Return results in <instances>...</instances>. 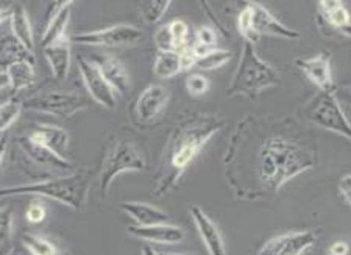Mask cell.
I'll list each match as a JSON object with an SVG mask.
<instances>
[{
  "mask_svg": "<svg viewBox=\"0 0 351 255\" xmlns=\"http://www.w3.org/2000/svg\"><path fill=\"white\" fill-rule=\"evenodd\" d=\"M248 121H250V116H248ZM237 129L245 135L239 126ZM247 129L252 133V137L258 141V143L252 141L250 151H253V155L239 157L242 163L245 162L250 166L254 177V186L248 199H256V197L267 195V192H271V195L280 192L287 182L314 168V151L303 144L300 138L291 137L287 132H281V130L261 135L254 132V129Z\"/></svg>",
  "mask_w": 351,
  "mask_h": 255,
  "instance_id": "obj_1",
  "label": "cell"
},
{
  "mask_svg": "<svg viewBox=\"0 0 351 255\" xmlns=\"http://www.w3.org/2000/svg\"><path fill=\"white\" fill-rule=\"evenodd\" d=\"M225 126V119L216 115L189 113L173 127L162 151L160 171L156 175V197H162L172 190L194 158Z\"/></svg>",
  "mask_w": 351,
  "mask_h": 255,
  "instance_id": "obj_2",
  "label": "cell"
},
{
  "mask_svg": "<svg viewBox=\"0 0 351 255\" xmlns=\"http://www.w3.org/2000/svg\"><path fill=\"white\" fill-rule=\"evenodd\" d=\"M27 195L47 197V199H53L63 203V206L71 207L75 212H83L89 196V177L86 173L82 171L47 179L43 180V182L8 186V188L0 190V197Z\"/></svg>",
  "mask_w": 351,
  "mask_h": 255,
  "instance_id": "obj_3",
  "label": "cell"
},
{
  "mask_svg": "<svg viewBox=\"0 0 351 255\" xmlns=\"http://www.w3.org/2000/svg\"><path fill=\"white\" fill-rule=\"evenodd\" d=\"M280 83V74L267 61L258 55L254 44L243 43L241 60L237 63L231 83L226 88L228 96H245L254 100L264 89L276 87Z\"/></svg>",
  "mask_w": 351,
  "mask_h": 255,
  "instance_id": "obj_4",
  "label": "cell"
},
{
  "mask_svg": "<svg viewBox=\"0 0 351 255\" xmlns=\"http://www.w3.org/2000/svg\"><path fill=\"white\" fill-rule=\"evenodd\" d=\"M145 157L132 141H112L106 151L104 162H101L99 174V190L101 196H108V191L117 175L123 173H141L145 171Z\"/></svg>",
  "mask_w": 351,
  "mask_h": 255,
  "instance_id": "obj_5",
  "label": "cell"
},
{
  "mask_svg": "<svg viewBox=\"0 0 351 255\" xmlns=\"http://www.w3.org/2000/svg\"><path fill=\"white\" fill-rule=\"evenodd\" d=\"M303 115L315 126L341 135L345 140L351 138L350 122L342 110L336 91H320L304 107Z\"/></svg>",
  "mask_w": 351,
  "mask_h": 255,
  "instance_id": "obj_6",
  "label": "cell"
},
{
  "mask_svg": "<svg viewBox=\"0 0 351 255\" xmlns=\"http://www.w3.org/2000/svg\"><path fill=\"white\" fill-rule=\"evenodd\" d=\"M22 107L27 110L45 113L58 118H71L77 115L78 111L84 110L88 107L86 99L83 96L72 91H45L32 96V98L22 102Z\"/></svg>",
  "mask_w": 351,
  "mask_h": 255,
  "instance_id": "obj_7",
  "label": "cell"
},
{
  "mask_svg": "<svg viewBox=\"0 0 351 255\" xmlns=\"http://www.w3.org/2000/svg\"><path fill=\"white\" fill-rule=\"evenodd\" d=\"M143 39V32L138 27L130 24H117L112 27L101 28V30L84 32L73 35L71 41L83 46L97 47H123L133 46Z\"/></svg>",
  "mask_w": 351,
  "mask_h": 255,
  "instance_id": "obj_8",
  "label": "cell"
},
{
  "mask_svg": "<svg viewBox=\"0 0 351 255\" xmlns=\"http://www.w3.org/2000/svg\"><path fill=\"white\" fill-rule=\"evenodd\" d=\"M78 71L82 74L83 83L86 87L88 93L99 105L104 107L106 110H116L117 107V96L108 82L101 77L100 71L95 67V65L89 58L84 56H78Z\"/></svg>",
  "mask_w": 351,
  "mask_h": 255,
  "instance_id": "obj_9",
  "label": "cell"
},
{
  "mask_svg": "<svg viewBox=\"0 0 351 255\" xmlns=\"http://www.w3.org/2000/svg\"><path fill=\"white\" fill-rule=\"evenodd\" d=\"M317 241V235L311 230L291 232L270 238L259 249L258 255H302L313 249Z\"/></svg>",
  "mask_w": 351,
  "mask_h": 255,
  "instance_id": "obj_10",
  "label": "cell"
},
{
  "mask_svg": "<svg viewBox=\"0 0 351 255\" xmlns=\"http://www.w3.org/2000/svg\"><path fill=\"white\" fill-rule=\"evenodd\" d=\"M171 99V93L164 85L147 87L134 104V118L141 124H150L162 115Z\"/></svg>",
  "mask_w": 351,
  "mask_h": 255,
  "instance_id": "obj_11",
  "label": "cell"
},
{
  "mask_svg": "<svg viewBox=\"0 0 351 255\" xmlns=\"http://www.w3.org/2000/svg\"><path fill=\"white\" fill-rule=\"evenodd\" d=\"M248 7H250L252 11L253 33L258 38L261 35H269L293 41V39H300V36H302L300 32L293 30V28H289L287 25L282 24L280 19H276L264 5L258 2H248Z\"/></svg>",
  "mask_w": 351,
  "mask_h": 255,
  "instance_id": "obj_12",
  "label": "cell"
},
{
  "mask_svg": "<svg viewBox=\"0 0 351 255\" xmlns=\"http://www.w3.org/2000/svg\"><path fill=\"white\" fill-rule=\"evenodd\" d=\"M295 65L320 91H336L332 82L330 54L320 52L309 58H298L295 60Z\"/></svg>",
  "mask_w": 351,
  "mask_h": 255,
  "instance_id": "obj_13",
  "label": "cell"
},
{
  "mask_svg": "<svg viewBox=\"0 0 351 255\" xmlns=\"http://www.w3.org/2000/svg\"><path fill=\"white\" fill-rule=\"evenodd\" d=\"M18 146L19 149L24 152L25 157H28L33 163L44 169L69 171V169L73 168V163L69 160V158H61L60 155H56L55 152L47 149L45 146L39 144L38 141L32 140L28 135L18 138Z\"/></svg>",
  "mask_w": 351,
  "mask_h": 255,
  "instance_id": "obj_14",
  "label": "cell"
},
{
  "mask_svg": "<svg viewBox=\"0 0 351 255\" xmlns=\"http://www.w3.org/2000/svg\"><path fill=\"white\" fill-rule=\"evenodd\" d=\"M90 61L100 71L101 77L108 82L110 87L114 89L116 94H125L130 89V77L125 66L116 56L110 54H93Z\"/></svg>",
  "mask_w": 351,
  "mask_h": 255,
  "instance_id": "obj_15",
  "label": "cell"
},
{
  "mask_svg": "<svg viewBox=\"0 0 351 255\" xmlns=\"http://www.w3.org/2000/svg\"><path fill=\"white\" fill-rule=\"evenodd\" d=\"M189 212L195 223L198 235H200L203 245L208 249L209 255H226L225 241L216 223L203 212L202 207L192 206Z\"/></svg>",
  "mask_w": 351,
  "mask_h": 255,
  "instance_id": "obj_16",
  "label": "cell"
},
{
  "mask_svg": "<svg viewBox=\"0 0 351 255\" xmlns=\"http://www.w3.org/2000/svg\"><path fill=\"white\" fill-rule=\"evenodd\" d=\"M72 3V0H67V2L61 0V2H52L49 5L47 24H45L41 38L43 49L47 47L49 44L55 43L58 38L66 35V28L71 21Z\"/></svg>",
  "mask_w": 351,
  "mask_h": 255,
  "instance_id": "obj_17",
  "label": "cell"
},
{
  "mask_svg": "<svg viewBox=\"0 0 351 255\" xmlns=\"http://www.w3.org/2000/svg\"><path fill=\"white\" fill-rule=\"evenodd\" d=\"M44 56L47 60L52 71V76L56 80H66L69 76L72 65V41L67 35L56 39L55 43L44 47Z\"/></svg>",
  "mask_w": 351,
  "mask_h": 255,
  "instance_id": "obj_18",
  "label": "cell"
},
{
  "mask_svg": "<svg viewBox=\"0 0 351 255\" xmlns=\"http://www.w3.org/2000/svg\"><path fill=\"white\" fill-rule=\"evenodd\" d=\"M128 234L138 238V240L156 243V245H180L184 240V230L169 223L149 225V228L130 225Z\"/></svg>",
  "mask_w": 351,
  "mask_h": 255,
  "instance_id": "obj_19",
  "label": "cell"
},
{
  "mask_svg": "<svg viewBox=\"0 0 351 255\" xmlns=\"http://www.w3.org/2000/svg\"><path fill=\"white\" fill-rule=\"evenodd\" d=\"M28 137L55 152L61 158H67V152H69V133L64 129L50 126V124H36L32 129V132L28 133Z\"/></svg>",
  "mask_w": 351,
  "mask_h": 255,
  "instance_id": "obj_20",
  "label": "cell"
},
{
  "mask_svg": "<svg viewBox=\"0 0 351 255\" xmlns=\"http://www.w3.org/2000/svg\"><path fill=\"white\" fill-rule=\"evenodd\" d=\"M119 208H121L122 212H125L130 218L134 219L136 225H141V228H149V225L169 223V214L166 212H162L161 208L150 206V203L147 202H121L119 203Z\"/></svg>",
  "mask_w": 351,
  "mask_h": 255,
  "instance_id": "obj_21",
  "label": "cell"
},
{
  "mask_svg": "<svg viewBox=\"0 0 351 255\" xmlns=\"http://www.w3.org/2000/svg\"><path fill=\"white\" fill-rule=\"evenodd\" d=\"M320 18H324L325 22L334 30L342 33L345 38H350V13L345 8L342 2L337 0H320Z\"/></svg>",
  "mask_w": 351,
  "mask_h": 255,
  "instance_id": "obj_22",
  "label": "cell"
},
{
  "mask_svg": "<svg viewBox=\"0 0 351 255\" xmlns=\"http://www.w3.org/2000/svg\"><path fill=\"white\" fill-rule=\"evenodd\" d=\"M10 25H11V35H13L18 41L24 46L28 52L35 55V36H33V28L28 19L27 10L18 5L11 11L10 16Z\"/></svg>",
  "mask_w": 351,
  "mask_h": 255,
  "instance_id": "obj_23",
  "label": "cell"
},
{
  "mask_svg": "<svg viewBox=\"0 0 351 255\" xmlns=\"http://www.w3.org/2000/svg\"><path fill=\"white\" fill-rule=\"evenodd\" d=\"M18 61H33L35 63V56L28 52L13 35L0 38V69L3 67V71H7L11 65L18 63Z\"/></svg>",
  "mask_w": 351,
  "mask_h": 255,
  "instance_id": "obj_24",
  "label": "cell"
},
{
  "mask_svg": "<svg viewBox=\"0 0 351 255\" xmlns=\"http://www.w3.org/2000/svg\"><path fill=\"white\" fill-rule=\"evenodd\" d=\"M7 74L10 77L11 91L19 93L22 89L32 87V85L35 83V63H33V61H18V63L11 65L8 67Z\"/></svg>",
  "mask_w": 351,
  "mask_h": 255,
  "instance_id": "obj_25",
  "label": "cell"
},
{
  "mask_svg": "<svg viewBox=\"0 0 351 255\" xmlns=\"http://www.w3.org/2000/svg\"><path fill=\"white\" fill-rule=\"evenodd\" d=\"M181 72L178 52H158L154 63V74L158 78L167 80Z\"/></svg>",
  "mask_w": 351,
  "mask_h": 255,
  "instance_id": "obj_26",
  "label": "cell"
},
{
  "mask_svg": "<svg viewBox=\"0 0 351 255\" xmlns=\"http://www.w3.org/2000/svg\"><path fill=\"white\" fill-rule=\"evenodd\" d=\"M171 5V0H143L138 2V10L147 24H158Z\"/></svg>",
  "mask_w": 351,
  "mask_h": 255,
  "instance_id": "obj_27",
  "label": "cell"
},
{
  "mask_svg": "<svg viewBox=\"0 0 351 255\" xmlns=\"http://www.w3.org/2000/svg\"><path fill=\"white\" fill-rule=\"evenodd\" d=\"M22 246L27 247L33 255H58V247L49 238L36 234L22 235Z\"/></svg>",
  "mask_w": 351,
  "mask_h": 255,
  "instance_id": "obj_28",
  "label": "cell"
},
{
  "mask_svg": "<svg viewBox=\"0 0 351 255\" xmlns=\"http://www.w3.org/2000/svg\"><path fill=\"white\" fill-rule=\"evenodd\" d=\"M233 58V52L231 50H223V49H213L211 52H208L206 55L197 58L195 67L202 71H213V69H219L223 65L228 63V61Z\"/></svg>",
  "mask_w": 351,
  "mask_h": 255,
  "instance_id": "obj_29",
  "label": "cell"
},
{
  "mask_svg": "<svg viewBox=\"0 0 351 255\" xmlns=\"http://www.w3.org/2000/svg\"><path fill=\"white\" fill-rule=\"evenodd\" d=\"M22 109L24 107H22V102L18 99H10L0 105V133L7 132L18 121Z\"/></svg>",
  "mask_w": 351,
  "mask_h": 255,
  "instance_id": "obj_30",
  "label": "cell"
},
{
  "mask_svg": "<svg viewBox=\"0 0 351 255\" xmlns=\"http://www.w3.org/2000/svg\"><path fill=\"white\" fill-rule=\"evenodd\" d=\"M169 33H171L172 43L175 52H181V50L189 47L188 39H189V25L186 24L183 19H175L167 24Z\"/></svg>",
  "mask_w": 351,
  "mask_h": 255,
  "instance_id": "obj_31",
  "label": "cell"
},
{
  "mask_svg": "<svg viewBox=\"0 0 351 255\" xmlns=\"http://www.w3.org/2000/svg\"><path fill=\"white\" fill-rule=\"evenodd\" d=\"M14 230L13 210L10 207L0 208V246L10 245Z\"/></svg>",
  "mask_w": 351,
  "mask_h": 255,
  "instance_id": "obj_32",
  "label": "cell"
},
{
  "mask_svg": "<svg viewBox=\"0 0 351 255\" xmlns=\"http://www.w3.org/2000/svg\"><path fill=\"white\" fill-rule=\"evenodd\" d=\"M237 28H239L241 35L247 43L254 44L258 41V36L254 35L252 28V11H250V7H248V3L239 13V18H237Z\"/></svg>",
  "mask_w": 351,
  "mask_h": 255,
  "instance_id": "obj_33",
  "label": "cell"
},
{
  "mask_svg": "<svg viewBox=\"0 0 351 255\" xmlns=\"http://www.w3.org/2000/svg\"><path fill=\"white\" fill-rule=\"evenodd\" d=\"M186 89L191 96H203L208 93L209 80L202 74H191L186 78Z\"/></svg>",
  "mask_w": 351,
  "mask_h": 255,
  "instance_id": "obj_34",
  "label": "cell"
},
{
  "mask_svg": "<svg viewBox=\"0 0 351 255\" xmlns=\"http://www.w3.org/2000/svg\"><path fill=\"white\" fill-rule=\"evenodd\" d=\"M45 214H47V208H45L44 203L41 201H33L27 208L25 218L28 223L39 224L45 219Z\"/></svg>",
  "mask_w": 351,
  "mask_h": 255,
  "instance_id": "obj_35",
  "label": "cell"
},
{
  "mask_svg": "<svg viewBox=\"0 0 351 255\" xmlns=\"http://www.w3.org/2000/svg\"><path fill=\"white\" fill-rule=\"evenodd\" d=\"M197 43L203 44V46H206V47L214 49L217 44L216 30H214L213 27H208V25L198 27L197 28Z\"/></svg>",
  "mask_w": 351,
  "mask_h": 255,
  "instance_id": "obj_36",
  "label": "cell"
},
{
  "mask_svg": "<svg viewBox=\"0 0 351 255\" xmlns=\"http://www.w3.org/2000/svg\"><path fill=\"white\" fill-rule=\"evenodd\" d=\"M337 191H339V196L343 199V202L350 207L351 206V175L350 174H345L343 177L339 180Z\"/></svg>",
  "mask_w": 351,
  "mask_h": 255,
  "instance_id": "obj_37",
  "label": "cell"
},
{
  "mask_svg": "<svg viewBox=\"0 0 351 255\" xmlns=\"http://www.w3.org/2000/svg\"><path fill=\"white\" fill-rule=\"evenodd\" d=\"M180 54V65H181V72L183 71H191V69H194L195 67V63H197V56L192 54V50H191V46L189 47H186V49H183L181 50V52H178Z\"/></svg>",
  "mask_w": 351,
  "mask_h": 255,
  "instance_id": "obj_38",
  "label": "cell"
},
{
  "mask_svg": "<svg viewBox=\"0 0 351 255\" xmlns=\"http://www.w3.org/2000/svg\"><path fill=\"white\" fill-rule=\"evenodd\" d=\"M350 246L347 241H334L332 245L328 247V254L330 255H348Z\"/></svg>",
  "mask_w": 351,
  "mask_h": 255,
  "instance_id": "obj_39",
  "label": "cell"
},
{
  "mask_svg": "<svg viewBox=\"0 0 351 255\" xmlns=\"http://www.w3.org/2000/svg\"><path fill=\"white\" fill-rule=\"evenodd\" d=\"M7 151H8V137L7 135H3V137L0 138V166H2L3 158L7 155Z\"/></svg>",
  "mask_w": 351,
  "mask_h": 255,
  "instance_id": "obj_40",
  "label": "cell"
},
{
  "mask_svg": "<svg viewBox=\"0 0 351 255\" xmlns=\"http://www.w3.org/2000/svg\"><path fill=\"white\" fill-rule=\"evenodd\" d=\"M10 88V77L7 71L0 69V89H7Z\"/></svg>",
  "mask_w": 351,
  "mask_h": 255,
  "instance_id": "obj_41",
  "label": "cell"
},
{
  "mask_svg": "<svg viewBox=\"0 0 351 255\" xmlns=\"http://www.w3.org/2000/svg\"><path fill=\"white\" fill-rule=\"evenodd\" d=\"M5 255H33L27 247L19 246V247H13L10 252H7Z\"/></svg>",
  "mask_w": 351,
  "mask_h": 255,
  "instance_id": "obj_42",
  "label": "cell"
},
{
  "mask_svg": "<svg viewBox=\"0 0 351 255\" xmlns=\"http://www.w3.org/2000/svg\"><path fill=\"white\" fill-rule=\"evenodd\" d=\"M11 11H13V8H0V24H2V22H5L7 19H10Z\"/></svg>",
  "mask_w": 351,
  "mask_h": 255,
  "instance_id": "obj_43",
  "label": "cell"
},
{
  "mask_svg": "<svg viewBox=\"0 0 351 255\" xmlns=\"http://www.w3.org/2000/svg\"><path fill=\"white\" fill-rule=\"evenodd\" d=\"M143 255H160V252H156L150 245H144L143 246Z\"/></svg>",
  "mask_w": 351,
  "mask_h": 255,
  "instance_id": "obj_44",
  "label": "cell"
},
{
  "mask_svg": "<svg viewBox=\"0 0 351 255\" xmlns=\"http://www.w3.org/2000/svg\"><path fill=\"white\" fill-rule=\"evenodd\" d=\"M160 255H183V254H172V252H160Z\"/></svg>",
  "mask_w": 351,
  "mask_h": 255,
  "instance_id": "obj_45",
  "label": "cell"
},
{
  "mask_svg": "<svg viewBox=\"0 0 351 255\" xmlns=\"http://www.w3.org/2000/svg\"><path fill=\"white\" fill-rule=\"evenodd\" d=\"M302 255H311V249H309V251L304 252V254H302Z\"/></svg>",
  "mask_w": 351,
  "mask_h": 255,
  "instance_id": "obj_46",
  "label": "cell"
}]
</instances>
